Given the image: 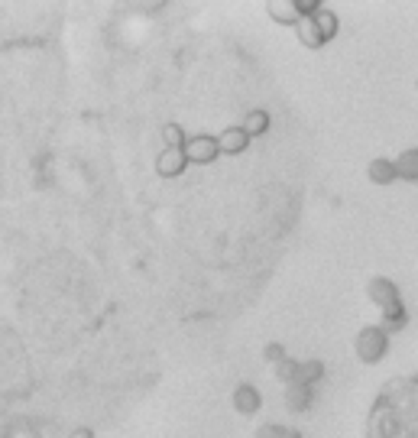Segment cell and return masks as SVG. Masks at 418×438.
Masks as SVG:
<instances>
[{
	"label": "cell",
	"mask_w": 418,
	"mask_h": 438,
	"mask_svg": "<svg viewBox=\"0 0 418 438\" xmlns=\"http://www.w3.org/2000/svg\"><path fill=\"white\" fill-rule=\"evenodd\" d=\"M315 23H318V30L324 33V39H334L337 30H341V20H337V13H334V10H327V7H321L318 13H315Z\"/></svg>",
	"instance_id": "9a60e30c"
},
{
	"label": "cell",
	"mask_w": 418,
	"mask_h": 438,
	"mask_svg": "<svg viewBox=\"0 0 418 438\" xmlns=\"http://www.w3.org/2000/svg\"><path fill=\"white\" fill-rule=\"evenodd\" d=\"M395 169H399V179L418 182V146H409V150L395 156Z\"/></svg>",
	"instance_id": "7c38bea8"
},
{
	"label": "cell",
	"mask_w": 418,
	"mask_h": 438,
	"mask_svg": "<svg viewBox=\"0 0 418 438\" xmlns=\"http://www.w3.org/2000/svg\"><path fill=\"white\" fill-rule=\"evenodd\" d=\"M218 156H221V143L211 133H198V137H188V143H185V159L191 166H211V162H218Z\"/></svg>",
	"instance_id": "7a4b0ae2"
},
{
	"label": "cell",
	"mask_w": 418,
	"mask_h": 438,
	"mask_svg": "<svg viewBox=\"0 0 418 438\" xmlns=\"http://www.w3.org/2000/svg\"><path fill=\"white\" fill-rule=\"evenodd\" d=\"M295 33H298V43H302L305 49H321V46L327 43L324 33H321V30H318V23H315V16L302 20V23L295 26Z\"/></svg>",
	"instance_id": "8fae6325"
},
{
	"label": "cell",
	"mask_w": 418,
	"mask_h": 438,
	"mask_svg": "<svg viewBox=\"0 0 418 438\" xmlns=\"http://www.w3.org/2000/svg\"><path fill=\"white\" fill-rule=\"evenodd\" d=\"M69 438H94V432L88 429V425H78V429H72Z\"/></svg>",
	"instance_id": "ffe728a7"
},
{
	"label": "cell",
	"mask_w": 418,
	"mask_h": 438,
	"mask_svg": "<svg viewBox=\"0 0 418 438\" xmlns=\"http://www.w3.org/2000/svg\"><path fill=\"white\" fill-rule=\"evenodd\" d=\"M366 179H370L373 185H392L395 179H399V169H395V159H386V156H376V159H370V166H366Z\"/></svg>",
	"instance_id": "52a82bcc"
},
{
	"label": "cell",
	"mask_w": 418,
	"mask_h": 438,
	"mask_svg": "<svg viewBox=\"0 0 418 438\" xmlns=\"http://www.w3.org/2000/svg\"><path fill=\"white\" fill-rule=\"evenodd\" d=\"M240 127L247 130V137H250V140L266 137V133H269V114L263 108H253V111H247V114H244Z\"/></svg>",
	"instance_id": "9c48e42d"
},
{
	"label": "cell",
	"mask_w": 418,
	"mask_h": 438,
	"mask_svg": "<svg viewBox=\"0 0 418 438\" xmlns=\"http://www.w3.org/2000/svg\"><path fill=\"white\" fill-rule=\"evenodd\" d=\"M366 296H370L373 305H392V302H399V286H395V279L389 276H373L370 283H366Z\"/></svg>",
	"instance_id": "3957f363"
},
{
	"label": "cell",
	"mask_w": 418,
	"mask_h": 438,
	"mask_svg": "<svg viewBox=\"0 0 418 438\" xmlns=\"http://www.w3.org/2000/svg\"><path fill=\"white\" fill-rule=\"evenodd\" d=\"M185 166H188L185 150H162V153L156 156V172H159L162 179H179L185 172Z\"/></svg>",
	"instance_id": "8992f818"
},
{
	"label": "cell",
	"mask_w": 418,
	"mask_h": 438,
	"mask_svg": "<svg viewBox=\"0 0 418 438\" xmlns=\"http://www.w3.org/2000/svg\"><path fill=\"white\" fill-rule=\"evenodd\" d=\"M321 377H324V364H321V361H302V367H298V380H295V383L315 386Z\"/></svg>",
	"instance_id": "2e32d148"
},
{
	"label": "cell",
	"mask_w": 418,
	"mask_h": 438,
	"mask_svg": "<svg viewBox=\"0 0 418 438\" xmlns=\"http://www.w3.org/2000/svg\"><path fill=\"white\" fill-rule=\"evenodd\" d=\"M354 351L363 364H380L383 357L389 354V331L383 325H363L357 331V338H354Z\"/></svg>",
	"instance_id": "6da1fadb"
},
{
	"label": "cell",
	"mask_w": 418,
	"mask_h": 438,
	"mask_svg": "<svg viewBox=\"0 0 418 438\" xmlns=\"http://www.w3.org/2000/svg\"><path fill=\"white\" fill-rule=\"evenodd\" d=\"M230 403H234V409L240 415H256L259 406H263V396H259V390L253 383H237L234 393H230Z\"/></svg>",
	"instance_id": "277c9868"
},
{
	"label": "cell",
	"mask_w": 418,
	"mask_h": 438,
	"mask_svg": "<svg viewBox=\"0 0 418 438\" xmlns=\"http://www.w3.org/2000/svg\"><path fill=\"white\" fill-rule=\"evenodd\" d=\"M218 143H221V153L224 156H240V153H247L250 137H247V130L237 123V127H224V130L218 133Z\"/></svg>",
	"instance_id": "5b68a950"
},
{
	"label": "cell",
	"mask_w": 418,
	"mask_h": 438,
	"mask_svg": "<svg viewBox=\"0 0 418 438\" xmlns=\"http://www.w3.org/2000/svg\"><path fill=\"white\" fill-rule=\"evenodd\" d=\"M286 435H289V429H286V425H276V422H263L253 432V438H286Z\"/></svg>",
	"instance_id": "ac0fdd59"
},
{
	"label": "cell",
	"mask_w": 418,
	"mask_h": 438,
	"mask_svg": "<svg viewBox=\"0 0 418 438\" xmlns=\"http://www.w3.org/2000/svg\"><path fill=\"white\" fill-rule=\"evenodd\" d=\"M415 88H418V82H415Z\"/></svg>",
	"instance_id": "7402d4cb"
},
{
	"label": "cell",
	"mask_w": 418,
	"mask_h": 438,
	"mask_svg": "<svg viewBox=\"0 0 418 438\" xmlns=\"http://www.w3.org/2000/svg\"><path fill=\"white\" fill-rule=\"evenodd\" d=\"M263 357H266V364H273V367H276V364H282L289 354H286V347H282L279 341H273V344L263 347Z\"/></svg>",
	"instance_id": "d6986e66"
},
{
	"label": "cell",
	"mask_w": 418,
	"mask_h": 438,
	"mask_svg": "<svg viewBox=\"0 0 418 438\" xmlns=\"http://www.w3.org/2000/svg\"><path fill=\"white\" fill-rule=\"evenodd\" d=\"M298 367H302V361H292V357H286L282 364H276V377H279L286 386H292L298 380Z\"/></svg>",
	"instance_id": "e0dca14e"
},
{
	"label": "cell",
	"mask_w": 418,
	"mask_h": 438,
	"mask_svg": "<svg viewBox=\"0 0 418 438\" xmlns=\"http://www.w3.org/2000/svg\"><path fill=\"white\" fill-rule=\"evenodd\" d=\"M405 325H409V312H405L402 299L383 308V328H386V331H402Z\"/></svg>",
	"instance_id": "4fadbf2b"
},
{
	"label": "cell",
	"mask_w": 418,
	"mask_h": 438,
	"mask_svg": "<svg viewBox=\"0 0 418 438\" xmlns=\"http://www.w3.org/2000/svg\"><path fill=\"white\" fill-rule=\"evenodd\" d=\"M286 438H305V435H302V432H295V429H289V435H286Z\"/></svg>",
	"instance_id": "44dd1931"
},
{
	"label": "cell",
	"mask_w": 418,
	"mask_h": 438,
	"mask_svg": "<svg viewBox=\"0 0 418 438\" xmlns=\"http://www.w3.org/2000/svg\"><path fill=\"white\" fill-rule=\"evenodd\" d=\"M162 143H166V150H185V143H188V137H185L182 123H162Z\"/></svg>",
	"instance_id": "5bb4252c"
},
{
	"label": "cell",
	"mask_w": 418,
	"mask_h": 438,
	"mask_svg": "<svg viewBox=\"0 0 418 438\" xmlns=\"http://www.w3.org/2000/svg\"><path fill=\"white\" fill-rule=\"evenodd\" d=\"M312 393H315V386H305V383L286 386V406L292 412H305V409L312 406Z\"/></svg>",
	"instance_id": "30bf717a"
},
{
	"label": "cell",
	"mask_w": 418,
	"mask_h": 438,
	"mask_svg": "<svg viewBox=\"0 0 418 438\" xmlns=\"http://www.w3.org/2000/svg\"><path fill=\"white\" fill-rule=\"evenodd\" d=\"M266 13L282 26L302 23V16H298V10H295V0H273V4H266Z\"/></svg>",
	"instance_id": "ba28073f"
}]
</instances>
